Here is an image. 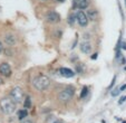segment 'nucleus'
Instances as JSON below:
<instances>
[{
  "mask_svg": "<svg viewBox=\"0 0 126 123\" xmlns=\"http://www.w3.org/2000/svg\"><path fill=\"white\" fill-rule=\"evenodd\" d=\"M32 87L35 88L36 91H39V92H43V91H46L51 84V80L48 75L46 74H39L36 77H33L32 82Z\"/></svg>",
  "mask_w": 126,
  "mask_h": 123,
  "instance_id": "nucleus-1",
  "label": "nucleus"
},
{
  "mask_svg": "<svg viewBox=\"0 0 126 123\" xmlns=\"http://www.w3.org/2000/svg\"><path fill=\"white\" fill-rule=\"evenodd\" d=\"M75 87L71 85H67L65 86L63 90H60L59 92H58L57 94V100L58 102H60V103H64V104H66V103H68L69 101H70L73 97H74L75 95Z\"/></svg>",
  "mask_w": 126,
  "mask_h": 123,
  "instance_id": "nucleus-2",
  "label": "nucleus"
},
{
  "mask_svg": "<svg viewBox=\"0 0 126 123\" xmlns=\"http://www.w3.org/2000/svg\"><path fill=\"white\" fill-rule=\"evenodd\" d=\"M17 104L12 102V100L8 97H2L0 100V111L2 113L7 114V115H11L12 113L16 112Z\"/></svg>",
  "mask_w": 126,
  "mask_h": 123,
  "instance_id": "nucleus-3",
  "label": "nucleus"
},
{
  "mask_svg": "<svg viewBox=\"0 0 126 123\" xmlns=\"http://www.w3.org/2000/svg\"><path fill=\"white\" fill-rule=\"evenodd\" d=\"M9 97L12 100L14 103L19 104V103H21V102L24 101V99H25L24 90H22L21 87H19V86H15V87H12L11 90H10Z\"/></svg>",
  "mask_w": 126,
  "mask_h": 123,
  "instance_id": "nucleus-4",
  "label": "nucleus"
},
{
  "mask_svg": "<svg viewBox=\"0 0 126 123\" xmlns=\"http://www.w3.org/2000/svg\"><path fill=\"white\" fill-rule=\"evenodd\" d=\"M45 19H46V21L50 25H57L62 21V17H60V15L58 14L57 11H55V10H50V11H48L45 16Z\"/></svg>",
  "mask_w": 126,
  "mask_h": 123,
  "instance_id": "nucleus-5",
  "label": "nucleus"
},
{
  "mask_svg": "<svg viewBox=\"0 0 126 123\" xmlns=\"http://www.w3.org/2000/svg\"><path fill=\"white\" fill-rule=\"evenodd\" d=\"M76 21L78 22V25L81 28L87 27L88 24H89V20H88L85 11H83V10H80V9H78V11L76 12Z\"/></svg>",
  "mask_w": 126,
  "mask_h": 123,
  "instance_id": "nucleus-6",
  "label": "nucleus"
},
{
  "mask_svg": "<svg viewBox=\"0 0 126 123\" xmlns=\"http://www.w3.org/2000/svg\"><path fill=\"white\" fill-rule=\"evenodd\" d=\"M85 14H86V16H87V18H88L89 21L95 22V21H98V20H99V11H98L97 8H95V7L89 8L88 7L87 11H86Z\"/></svg>",
  "mask_w": 126,
  "mask_h": 123,
  "instance_id": "nucleus-7",
  "label": "nucleus"
},
{
  "mask_svg": "<svg viewBox=\"0 0 126 123\" xmlns=\"http://www.w3.org/2000/svg\"><path fill=\"white\" fill-rule=\"evenodd\" d=\"M11 74H12V69L9 63L3 62V63L0 64V75L3 76V77H10Z\"/></svg>",
  "mask_w": 126,
  "mask_h": 123,
  "instance_id": "nucleus-8",
  "label": "nucleus"
},
{
  "mask_svg": "<svg viewBox=\"0 0 126 123\" xmlns=\"http://www.w3.org/2000/svg\"><path fill=\"white\" fill-rule=\"evenodd\" d=\"M79 49H80L81 53L86 55H89L93 53V44L89 41V40H84L79 44Z\"/></svg>",
  "mask_w": 126,
  "mask_h": 123,
  "instance_id": "nucleus-9",
  "label": "nucleus"
},
{
  "mask_svg": "<svg viewBox=\"0 0 126 123\" xmlns=\"http://www.w3.org/2000/svg\"><path fill=\"white\" fill-rule=\"evenodd\" d=\"M3 41H5V44L7 46L12 47V46H15L17 44V38H16V36H15L14 34L7 33L5 36H3Z\"/></svg>",
  "mask_w": 126,
  "mask_h": 123,
  "instance_id": "nucleus-10",
  "label": "nucleus"
},
{
  "mask_svg": "<svg viewBox=\"0 0 126 123\" xmlns=\"http://www.w3.org/2000/svg\"><path fill=\"white\" fill-rule=\"evenodd\" d=\"M58 73H59L60 76L66 77V78H71L76 75L75 71H73V69H70V68H67V67H60V68L58 69Z\"/></svg>",
  "mask_w": 126,
  "mask_h": 123,
  "instance_id": "nucleus-11",
  "label": "nucleus"
},
{
  "mask_svg": "<svg viewBox=\"0 0 126 123\" xmlns=\"http://www.w3.org/2000/svg\"><path fill=\"white\" fill-rule=\"evenodd\" d=\"M91 0H76V8L80 10H85L89 7Z\"/></svg>",
  "mask_w": 126,
  "mask_h": 123,
  "instance_id": "nucleus-12",
  "label": "nucleus"
},
{
  "mask_svg": "<svg viewBox=\"0 0 126 123\" xmlns=\"http://www.w3.org/2000/svg\"><path fill=\"white\" fill-rule=\"evenodd\" d=\"M45 123H64V121L60 120L59 118H57L55 115H49V116H47Z\"/></svg>",
  "mask_w": 126,
  "mask_h": 123,
  "instance_id": "nucleus-13",
  "label": "nucleus"
},
{
  "mask_svg": "<svg viewBox=\"0 0 126 123\" xmlns=\"http://www.w3.org/2000/svg\"><path fill=\"white\" fill-rule=\"evenodd\" d=\"M51 36H52L54 38L60 39V38H62V36H63V29L60 28V27H56V28H54Z\"/></svg>",
  "mask_w": 126,
  "mask_h": 123,
  "instance_id": "nucleus-14",
  "label": "nucleus"
},
{
  "mask_svg": "<svg viewBox=\"0 0 126 123\" xmlns=\"http://www.w3.org/2000/svg\"><path fill=\"white\" fill-rule=\"evenodd\" d=\"M27 116H28V111H27L26 109H21L18 111V114H17V119L19 121L24 120V119H26Z\"/></svg>",
  "mask_w": 126,
  "mask_h": 123,
  "instance_id": "nucleus-15",
  "label": "nucleus"
},
{
  "mask_svg": "<svg viewBox=\"0 0 126 123\" xmlns=\"http://www.w3.org/2000/svg\"><path fill=\"white\" fill-rule=\"evenodd\" d=\"M67 21H68V25L69 26H74L75 22H76V14H74V12H70L68 16V18H67Z\"/></svg>",
  "mask_w": 126,
  "mask_h": 123,
  "instance_id": "nucleus-16",
  "label": "nucleus"
},
{
  "mask_svg": "<svg viewBox=\"0 0 126 123\" xmlns=\"http://www.w3.org/2000/svg\"><path fill=\"white\" fill-rule=\"evenodd\" d=\"M24 107L26 110H29L31 107V99L29 96H25V99H24Z\"/></svg>",
  "mask_w": 126,
  "mask_h": 123,
  "instance_id": "nucleus-17",
  "label": "nucleus"
},
{
  "mask_svg": "<svg viewBox=\"0 0 126 123\" xmlns=\"http://www.w3.org/2000/svg\"><path fill=\"white\" fill-rule=\"evenodd\" d=\"M88 93H89L88 86H84V87L81 88V92H80V99H85V97L88 95Z\"/></svg>",
  "mask_w": 126,
  "mask_h": 123,
  "instance_id": "nucleus-18",
  "label": "nucleus"
},
{
  "mask_svg": "<svg viewBox=\"0 0 126 123\" xmlns=\"http://www.w3.org/2000/svg\"><path fill=\"white\" fill-rule=\"evenodd\" d=\"M75 73H77V74L83 73V67H81V64H76V71H75Z\"/></svg>",
  "mask_w": 126,
  "mask_h": 123,
  "instance_id": "nucleus-19",
  "label": "nucleus"
},
{
  "mask_svg": "<svg viewBox=\"0 0 126 123\" xmlns=\"http://www.w3.org/2000/svg\"><path fill=\"white\" fill-rule=\"evenodd\" d=\"M119 93H121V91H119V88H114V90H113L112 91V92H110V95H112V96H117V95H118L119 94Z\"/></svg>",
  "mask_w": 126,
  "mask_h": 123,
  "instance_id": "nucleus-20",
  "label": "nucleus"
},
{
  "mask_svg": "<svg viewBox=\"0 0 126 123\" xmlns=\"http://www.w3.org/2000/svg\"><path fill=\"white\" fill-rule=\"evenodd\" d=\"M115 82H116V75L113 77V80H112V83H110V85L108 86V90H112L113 87H114V85H115Z\"/></svg>",
  "mask_w": 126,
  "mask_h": 123,
  "instance_id": "nucleus-21",
  "label": "nucleus"
},
{
  "mask_svg": "<svg viewBox=\"0 0 126 123\" xmlns=\"http://www.w3.org/2000/svg\"><path fill=\"white\" fill-rule=\"evenodd\" d=\"M83 38H84L85 40H89V39L92 38V35H91L89 33H85V34L83 35Z\"/></svg>",
  "mask_w": 126,
  "mask_h": 123,
  "instance_id": "nucleus-22",
  "label": "nucleus"
},
{
  "mask_svg": "<svg viewBox=\"0 0 126 123\" xmlns=\"http://www.w3.org/2000/svg\"><path fill=\"white\" fill-rule=\"evenodd\" d=\"M20 123H35V122L32 120H30V119H24V120H21Z\"/></svg>",
  "mask_w": 126,
  "mask_h": 123,
  "instance_id": "nucleus-23",
  "label": "nucleus"
},
{
  "mask_svg": "<svg viewBox=\"0 0 126 123\" xmlns=\"http://www.w3.org/2000/svg\"><path fill=\"white\" fill-rule=\"evenodd\" d=\"M3 50H5V46H3L2 41L0 40V54H2V53H3Z\"/></svg>",
  "mask_w": 126,
  "mask_h": 123,
  "instance_id": "nucleus-24",
  "label": "nucleus"
},
{
  "mask_svg": "<svg viewBox=\"0 0 126 123\" xmlns=\"http://www.w3.org/2000/svg\"><path fill=\"white\" fill-rule=\"evenodd\" d=\"M125 101H126V96H122V97H121V100L118 101V104H123V103H124Z\"/></svg>",
  "mask_w": 126,
  "mask_h": 123,
  "instance_id": "nucleus-25",
  "label": "nucleus"
},
{
  "mask_svg": "<svg viewBox=\"0 0 126 123\" xmlns=\"http://www.w3.org/2000/svg\"><path fill=\"white\" fill-rule=\"evenodd\" d=\"M121 48L122 49H124V50H126V43L125 41H123V43L121 44Z\"/></svg>",
  "mask_w": 126,
  "mask_h": 123,
  "instance_id": "nucleus-26",
  "label": "nucleus"
},
{
  "mask_svg": "<svg viewBox=\"0 0 126 123\" xmlns=\"http://www.w3.org/2000/svg\"><path fill=\"white\" fill-rule=\"evenodd\" d=\"M124 90H126V84H124V85H122L121 87H119V91H121V92H123Z\"/></svg>",
  "mask_w": 126,
  "mask_h": 123,
  "instance_id": "nucleus-27",
  "label": "nucleus"
},
{
  "mask_svg": "<svg viewBox=\"0 0 126 123\" xmlns=\"http://www.w3.org/2000/svg\"><path fill=\"white\" fill-rule=\"evenodd\" d=\"M97 55H98V53H95V54H93V56H92L91 58L92 59H96V58H97Z\"/></svg>",
  "mask_w": 126,
  "mask_h": 123,
  "instance_id": "nucleus-28",
  "label": "nucleus"
},
{
  "mask_svg": "<svg viewBox=\"0 0 126 123\" xmlns=\"http://www.w3.org/2000/svg\"><path fill=\"white\" fill-rule=\"evenodd\" d=\"M2 84H3V80L1 77V75H0V85H2Z\"/></svg>",
  "mask_w": 126,
  "mask_h": 123,
  "instance_id": "nucleus-29",
  "label": "nucleus"
},
{
  "mask_svg": "<svg viewBox=\"0 0 126 123\" xmlns=\"http://www.w3.org/2000/svg\"><path fill=\"white\" fill-rule=\"evenodd\" d=\"M56 1H58V2H65V0H56Z\"/></svg>",
  "mask_w": 126,
  "mask_h": 123,
  "instance_id": "nucleus-30",
  "label": "nucleus"
},
{
  "mask_svg": "<svg viewBox=\"0 0 126 123\" xmlns=\"http://www.w3.org/2000/svg\"><path fill=\"white\" fill-rule=\"evenodd\" d=\"M40 1H44V2H45V1H48V0H40Z\"/></svg>",
  "mask_w": 126,
  "mask_h": 123,
  "instance_id": "nucleus-31",
  "label": "nucleus"
},
{
  "mask_svg": "<svg viewBox=\"0 0 126 123\" xmlns=\"http://www.w3.org/2000/svg\"><path fill=\"white\" fill-rule=\"evenodd\" d=\"M123 123H126V121H123Z\"/></svg>",
  "mask_w": 126,
  "mask_h": 123,
  "instance_id": "nucleus-32",
  "label": "nucleus"
}]
</instances>
